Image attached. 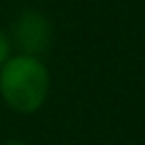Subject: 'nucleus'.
<instances>
[{
  "label": "nucleus",
  "mask_w": 145,
  "mask_h": 145,
  "mask_svg": "<svg viewBox=\"0 0 145 145\" xmlns=\"http://www.w3.org/2000/svg\"><path fill=\"white\" fill-rule=\"evenodd\" d=\"M13 39L24 56H34L47 51L51 43V26L39 11H22L13 22Z\"/></svg>",
  "instance_id": "f03ea898"
},
{
  "label": "nucleus",
  "mask_w": 145,
  "mask_h": 145,
  "mask_svg": "<svg viewBox=\"0 0 145 145\" xmlns=\"http://www.w3.org/2000/svg\"><path fill=\"white\" fill-rule=\"evenodd\" d=\"M7 145H24V143H7Z\"/></svg>",
  "instance_id": "20e7f679"
},
{
  "label": "nucleus",
  "mask_w": 145,
  "mask_h": 145,
  "mask_svg": "<svg viewBox=\"0 0 145 145\" xmlns=\"http://www.w3.org/2000/svg\"><path fill=\"white\" fill-rule=\"evenodd\" d=\"M9 51H11V43H9V36L0 30V66L9 60Z\"/></svg>",
  "instance_id": "7ed1b4c3"
},
{
  "label": "nucleus",
  "mask_w": 145,
  "mask_h": 145,
  "mask_svg": "<svg viewBox=\"0 0 145 145\" xmlns=\"http://www.w3.org/2000/svg\"><path fill=\"white\" fill-rule=\"evenodd\" d=\"M49 90V75L34 56H17L2 64L0 92L5 100L19 113H32L41 107Z\"/></svg>",
  "instance_id": "f257e3e1"
}]
</instances>
